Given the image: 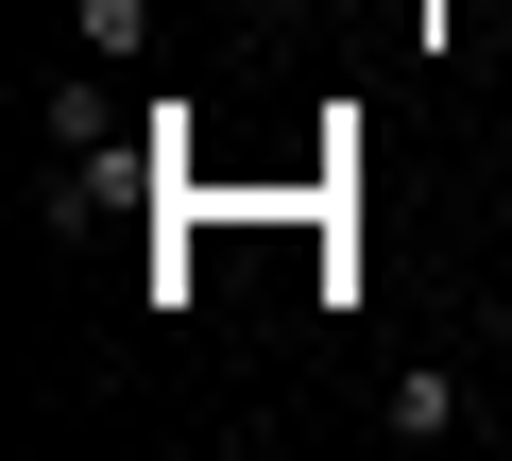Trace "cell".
<instances>
[{
  "label": "cell",
  "mask_w": 512,
  "mask_h": 461,
  "mask_svg": "<svg viewBox=\"0 0 512 461\" xmlns=\"http://www.w3.org/2000/svg\"><path fill=\"white\" fill-rule=\"evenodd\" d=\"M376 427H393V444H461V427H478V393H461V376H444V359H410V376H393V410H376Z\"/></svg>",
  "instance_id": "obj_1"
}]
</instances>
